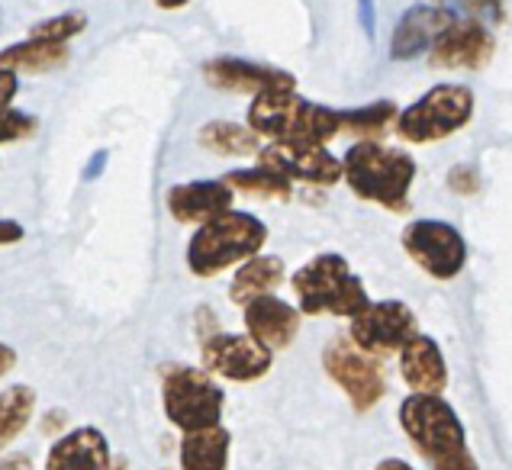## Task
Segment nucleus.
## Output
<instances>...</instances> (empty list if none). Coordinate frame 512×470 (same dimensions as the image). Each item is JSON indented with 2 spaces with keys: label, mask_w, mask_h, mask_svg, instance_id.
Masks as SVG:
<instances>
[{
  "label": "nucleus",
  "mask_w": 512,
  "mask_h": 470,
  "mask_svg": "<svg viewBox=\"0 0 512 470\" xmlns=\"http://www.w3.org/2000/svg\"><path fill=\"white\" fill-rule=\"evenodd\" d=\"M248 129L258 139L271 142H306L329 145L339 136V110L319 107L297 94V87H277V91L255 94L248 107Z\"/></svg>",
  "instance_id": "obj_1"
},
{
  "label": "nucleus",
  "mask_w": 512,
  "mask_h": 470,
  "mask_svg": "<svg viewBox=\"0 0 512 470\" xmlns=\"http://www.w3.org/2000/svg\"><path fill=\"white\" fill-rule=\"evenodd\" d=\"M400 425L432 470H480L467 451V435L458 413L442 396L413 393L400 403Z\"/></svg>",
  "instance_id": "obj_2"
},
{
  "label": "nucleus",
  "mask_w": 512,
  "mask_h": 470,
  "mask_svg": "<svg viewBox=\"0 0 512 470\" xmlns=\"http://www.w3.org/2000/svg\"><path fill=\"white\" fill-rule=\"evenodd\" d=\"M342 178L361 200L377 203L390 213H406L416 158L380 142H358L342 158Z\"/></svg>",
  "instance_id": "obj_3"
},
{
  "label": "nucleus",
  "mask_w": 512,
  "mask_h": 470,
  "mask_svg": "<svg viewBox=\"0 0 512 470\" xmlns=\"http://www.w3.org/2000/svg\"><path fill=\"white\" fill-rule=\"evenodd\" d=\"M268 242V226L258 216L226 210L207 219L187 242V268L197 277H216L232 264L255 258Z\"/></svg>",
  "instance_id": "obj_4"
},
{
  "label": "nucleus",
  "mask_w": 512,
  "mask_h": 470,
  "mask_svg": "<svg viewBox=\"0 0 512 470\" xmlns=\"http://www.w3.org/2000/svg\"><path fill=\"white\" fill-rule=\"evenodd\" d=\"M303 316H358L371 303L368 290L351 274L348 261L335 252L316 255L290 277Z\"/></svg>",
  "instance_id": "obj_5"
},
{
  "label": "nucleus",
  "mask_w": 512,
  "mask_h": 470,
  "mask_svg": "<svg viewBox=\"0 0 512 470\" xmlns=\"http://www.w3.org/2000/svg\"><path fill=\"white\" fill-rule=\"evenodd\" d=\"M162 403H165V416L181 432H200L210 429V425H219L226 393L200 367L168 364L162 367Z\"/></svg>",
  "instance_id": "obj_6"
},
{
  "label": "nucleus",
  "mask_w": 512,
  "mask_h": 470,
  "mask_svg": "<svg viewBox=\"0 0 512 470\" xmlns=\"http://www.w3.org/2000/svg\"><path fill=\"white\" fill-rule=\"evenodd\" d=\"M474 116V91L467 84H435L413 107L397 113V132L413 145L455 136Z\"/></svg>",
  "instance_id": "obj_7"
},
{
  "label": "nucleus",
  "mask_w": 512,
  "mask_h": 470,
  "mask_svg": "<svg viewBox=\"0 0 512 470\" xmlns=\"http://www.w3.org/2000/svg\"><path fill=\"white\" fill-rule=\"evenodd\" d=\"M403 252L435 281H451L467 264L464 235L445 219H416L400 235Z\"/></svg>",
  "instance_id": "obj_8"
},
{
  "label": "nucleus",
  "mask_w": 512,
  "mask_h": 470,
  "mask_svg": "<svg viewBox=\"0 0 512 470\" xmlns=\"http://www.w3.org/2000/svg\"><path fill=\"white\" fill-rule=\"evenodd\" d=\"M323 364H326V374L345 390V396L358 413H368V409H374L384 400V393H387L384 364L374 355H364V351L351 345V339H345V335H339V339H332L326 345Z\"/></svg>",
  "instance_id": "obj_9"
},
{
  "label": "nucleus",
  "mask_w": 512,
  "mask_h": 470,
  "mask_svg": "<svg viewBox=\"0 0 512 470\" xmlns=\"http://www.w3.org/2000/svg\"><path fill=\"white\" fill-rule=\"evenodd\" d=\"M419 335L416 313L409 310L400 300H380L368 303L358 316H351V332L348 339L355 348H361L364 355L387 358Z\"/></svg>",
  "instance_id": "obj_10"
},
{
  "label": "nucleus",
  "mask_w": 512,
  "mask_h": 470,
  "mask_svg": "<svg viewBox=\"0 0 512 470\" xmlns=\"http://www.w3.org/2000/svg\"><path fill=\"white\" fill-rule=\"evenodd\" d=\"M258 165L281 174L290 184H316L332 187L342 181V158L332 155L326 145L306 142H271L268 149H258Z\"/></svg>",
  "instance_id": "obj_11"
},
{
  "label": "nucleus",
  "mask_w": 512,
  "mask_h": 470,
  "mask_svg": "<svg viewBox=\"0 0 512 470\" xmlns=\"http://www.w3.org/2000/svg\"><path fill=\"white\" fill-rule=\"evenodd\" d=\"M203 371L236 380V384H252L261 380L274 364V355L268 348H261L248 335H229V332H213L200 345Z\"/></svg>",
  "instance_id": "obj_12"
},
{
  "label": "nucleus",
  "mask_w": 512,
  "mask_h": 470,
  "mask_svg": "<svg viewBox=\"0 0 512 470\" xmlns=\"http://www.w3.org/2000/svg\"><path fill=\"white\" fill-rule=\"evenodd\" d=\"M496 52L493 33L477 20H455L438 42L429 49V62L435 68H464V71H480Z\"/></svg>",
  "instance_id": "obj_13"
},
{
  "label": "nucleus",
  "mask_w": 512,
  "mask_h": 470,
  "mask_svg": "<svg viewBox=\"0 0 512 470\" xmlns=\"http://www.w3.org/2000/svg\"><path fill=\"white\" fill-rule=\"evenodd\" d=\"M242 310H245V329H248L245 335L255 339L261 348H268L271 355L294 345L297 332H300V313L290 303L268 293V297L245 303Z\"/></svg>",
  "instance_id": "obj_14"
},
{
  "label": "nucleus",
  "mask_w": 512,
  "mask_h": 470,
  "mask_svg": "<svg viewBox=\"0 0 512 470\" xmlns=\"http://www.w3.org/2000/svg\"><path fill=\"white\" fill-rule=\"evenodd\" d=\"M458 17L448 13L435 4H419V7H409L397 29H393V39H390V58L393 62H409V58H419L422 52H429L438 36L455 23Z\"/></svg>",
  "instance_id": "obj_15"
},
{
  "label": "nucleus",
  "mask_w": 512,
  "mask_h": 470,
  "mask_svg": "<svg viewBox=\"0 0 512 470\" xmlns=\"http://www.w3.org/2000/svg\"><path fill=\"white\" fill-rule=\"evenodd\" d=\"M203 78L213 87H223V91L252 94V97L265 91H277V87H297V78L287 75V71L242 62V58H213V62L203 65Z\"/></svg>",
  "instance_id": "obj_16"
},
{
  "label": "nucleus",
  "mask_w": 512,
  "mask_h": 470,
  "mask_svg": "<svg viewBox=\"0 0 512 470\" xmlns=\"http://www.w3.org/2000/svg\"><path fill=\"white\" fill-rule=\"evenodd\" d=\"M232 190L219 181H187L168 190V210L184 226H203L207 219L232 210Z\"/></svg>",
  "instance_id": "obj_17"
},
{
  "label": "nucleus",
  "mask_w": 512,
  "mask_h": 470,
  "mask_svg": "<svg viewBox=\"0 0 512 470\" xmlns=\"http://www.w3.org/2000/svg\"><path fill=\"white\" fill-rule=\"evenodd\" d=\"M400 374L406 380V387L413 393H426V396H442L448 387V364L442 348L429 335H416L409 339L400 351Z\"/></svg>",
  "instance_id": "obj_18"
},
{
  "label": "nucleus",
  "mask_w": 512,
  "mask_h": 470,
  "mask_svg": "<svg viewBox=\"0 0 512 470\" xmlns=\"http://www.w3.org/2000/svg\"><path fill=\"white\" fill-rule=\"evenodd\" d=\"M46 470H110L107 435L94 425H81L62 435L49 451Z\"/></svg>",
  "instance_id": "obj_19"
},
{
  "label": "nucleus",
  "mask_w": 512,
  "mask_h": 470,
  "mask_svg": "<svg viewBox=\"0 0 512 470\" xmlns=\"http://www.w3.org/2000/svg\"><path fill=\"white\" fill-rule=\"evenodd\" d=\"M284 281V258L277 255H255L239 264L236 277H232L229 300L236 306H245L258 297H268Z\"/></svg>",
  "instance_id": "obj_20"
},
{
  "label": "nucleus",
  "mask_w": 512,
  "mask_h": 470,
  "mask_svg": "<svg viewBox=\"0 0 512 470\" xmlns=\"http://www.w3.org/2000/svg\"><path fill=\"white\" fill-rule=\"evenodd\" d=\"M229 432L210 425L200 432H184L181 438V470H226L229 467Z\"/></svg>",
  "instance_id": "obj_21"
},
{
  "label": "nucleus",
  "mask_w": 512,
  "mask_h": 470,
  "mask_svg": "<svg viewBox=\"0 0 512 470\" xmlns=\"http://www.w3.org/2000/svg\"><path fill=\"white\" fill-rule=\"evenodd\" d=\"M68 62V46L62 42H42V39H26L0 52V71H29V75H46Z\"/></svg>",
  "instance_id": "obj_22"
},
{
  "label": "nucleus",
  "mask_w": 512,
  "mask_h": 470,
  "mask_svg": "<svg viewBox=\"0 0 512 470\" xmlns=\"http://www.w3.org/2000/svg\"><path fill=\"white\" fill-rule=\"evenodd\" d=\"M36 413V390L26 384H13L0 390V451L10 448L20 438Z\"/></svg>",
  "instance_id": "obj_23"
},
{
  "label": "nucleus",
  "mask_w": 512,
  "mask_h": 470,
  "mask_svg": "<svg viewBox=\"0 0 512 470\" xmlns=\"http://www.w3.org/2000/svg\"><path fill=\"white\" fill-rule=\"evenodd\" d=\"M223 184L232 190V194H245V197H261V200H277V203H287L294 197V184L281 174H274L268 168H239V171H229Z\"/></svg>",
  "instance_id": "obj_24"
},
{
  "label": "nucleus",
  "mask_w": 512,
  "mask_h": 470,
  "mask_svg": "<svg viewBox=\"0 0 512 470\" xmlns=\"http://www.w3.org/2000/svg\"><path fill=\"white\" fill-rule=\"evenodd\" d=\"M197 142L207 152L216 155H258V136L248 126L239 123H226V120H213L200 129Z\"/></svg>",
  "instance_id": "obj_25"
},
{
  "label": "nucleus",
  "mask_w": 512,
  "mask_h": 470,
  "mask_svg": "<svg viewBox=\"0 0 512 470\" xmlns=\"http://www.w3.org/2000/svg\"><path fill=\"white\" fill-rule=\"evenodd\" d=\"M397 104L393 100H374L368 107H351L339 110V129L351 132V136H364V142H374L380 132L397 123Z\"/></svg>",
  "instance_id": "obj_26"
},
{
  "label": "nucleus",
  "mask_w": 512,
  "mask_h": 470,
  "mask_svg": "<svg viewBox=\"0 0 512 470\" xmlns=\"http://www.w3.org/2000/svg\"><path fill=\"white\" fill-rule=\"evenodd\" d=\"M435 7H442L448 13H455L461 20H477L490 26H503L509 20V7L506 0H432Z\"/></svg>",
  "instance_id": "obj_27"
},
{
  "label": "nucleus",
  "mask_w": 512,
  "mask_h": 470,
  "mask_svg": "<svg viewBox=\"0 0 512 470\" xmlns=\"http://www.w3.org/2000/svg\"><path fill=\"white\" fill-rule=\"evenodd\" d=\"M87 29V17L78 10L71 13H62V17H52V20H42L36 23L33 29H29V39H42V42H62V46H68V39L81 36Z\"/></svg>",
  "instance_id": "obj_28"
},
{
  "label": "nucleus",
  "mask_w": 512,
  "mask_h": 470,
  "mask_svg": "<svg viewBox=\"0 0 512 470\" xmlns=\"http://www.w3.org/2000/svg\"><path fill=\"white\" fill-rule=\"evenodd\" d=\"M36 129H39L36 116H29L23 110H13V107L0 110V142H20L26 136H33Z\"/></svg>",
  "instance_id": "obj_29"
},
{
  "label": "nucleus",
  "mask_w": 512,
  "mask_h": 470,
  "mask_svg": "<svg viewBox=\"0 0 512 470\" xmlns=\"http://www.w3.org/2000/svg\"><path fill=\"white\" fill-rule=\"evenodd\" d=\"M448 190H455L461 197H474L480 190V174L474 165H455L448 171Z\"/></svg>",
  "instance_id": "obj_30"
},
{
  "label": "nucleus",
  "mask_w": 512,
  "mask_h": 470,
  "mask_svg": "<svg viewBox=\"0 0 512 470\" xmlns=\"http://www.w3.org/2000/svg\"><path fill=\"white\" fill-rule=\"evenodd\" d=\"M358 23H361V33L374 42L377 39V10H374V0H358Z\"/></svg>",
  "instance_id": "obj_31"
},
{
  "label": "nucleus",
  "mask_w": 512,
  "mask_h": 470,
  "mask_svg": "<svg viewBox=\"0 0 512 470\" xmlns=\"http://www.w3.org/2000/svg\"><path fill=\"white\" fill-rule=\"evenodd\" d=\"M20 91V78L13 71H0V110L10 107V100Z\"/></svg>",
  "instance_id": "obj_32"
},
{
  "label": "nucleus",
  "mask_w": 512,
  "mask_h": 470,
  "mask_svg": "<svg viewBox=\"0 0 512 470\" xmlns=\"http://www.w3.org/2000/svg\"><path fill=\"white\" fill-rule=\"evenodd\" d=\"M107 149H97L94 152V158L87 161V168H84V181H97L100 174H104V168H107Z\"/></svg>",
  "instance_id": "obj_33"
},
{
  "label": "nucleus",
  "mask_w": 512,
  "mask_h": 470,
  "mask_svg": "<svg viewBox=\"0 0 512 470\" xmlns=\"http://www.w3.org/2000/svg\"><path fill=\"white\" fill-rule=\"evenodd\" d=\"M23 239V226L17 219H0V245H13Z\"/></svg>",
  "instance_id": "obj_34"
},
{
  "label": "nucleus",
  "mask_w": 512,
  "mask_h": 470,
  "mask_svg": "<svg viewBox=\"0 0 512 470\" xmlns=\"http://www.w3.org/2000/svg\"><path fill=\"white\" fill-rule=\"evenodd\" d=\"M13 367H17V351L0 342V380H4L13 371Z\"/></svg>",
  "instance_id": "obj_35"
},
{
  "label": "nucleus",
  "mask_w": 512,
  "mask_h": 470,
  "mask_svg": "<svg viewBox=\"0 0 512 470\" xmlns=\"http://www.w3.org/2000/svg\"><path fill=\"white\" fill-rule=\"evenodd\" d=\"M374 470H416V467H413V464H406L403 458H384Z\"/></svg>",
  "instance_id": "obj_36"
},
{
  "label": "nucleus",
  "mask_w": 512,
  "mask_h": 470,
  "mask_svg": "<svg viewBox=\"0 0 512 470\" xmlns=\"http://www.w3.org/2000/svg\"><path fill=\"white\" fill-rule=\"evenodd\" d=\"M187 4H190V0H155V7H162V10H181Z\"/></svg>",
  "instance_id": "obj_37"
},
{
  "label": "nucleus",
  "mask_w": 512,
  "mask_h": 470,
  "mask_svg": "<svg viewBox=\"0 0 512 470\" xmlns=\"http://www.w3.org/2000/svg\"><path fill=\"white\" fill-rule=\"evenodd\" d=\"M0 470H26V458H23V454H17L13 461H4V464H0Z\"/></svg>",
  "instance_id": "obj_38"
},
{
  "label": "nucleus",
  "mask_w": 512,
  "mask_h": 470,
  "mask_svg": "<svg viewBox=\"0 0 512 470\" xmlns=\"http://www.w3.org/2000/svg\"><path fill=\"white\" fill-rule=\"evenodd\" d=\"M0 29H4V13H0Z\"/></svg>",
  "instance_id": "obj_39"
}]
</instances>
